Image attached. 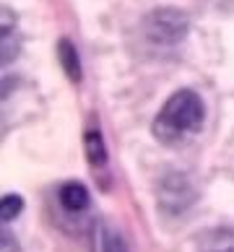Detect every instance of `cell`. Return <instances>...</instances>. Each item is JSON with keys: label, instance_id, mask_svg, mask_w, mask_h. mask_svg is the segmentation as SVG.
<instances>
[{"label": "cell", "instance_id": "8992f818", "mask_svg": "<svg viewBox=\"0 0 234 252\" xmlns=\"http://www.w3.org/2000/svg\"><path fill=\"white\" fill-rule=\"evenodd\" d=\"M60 55H63V68H65V73H68L73 81H78V78H81V63H78V55H76V50H73V44H70L68 39L60 42Z\"/></svg>", "mask_w": 234, "mask_h": 252}, {"label": "cell", "instance_id": "7a4b0ae2", "mask_svg": "<svg viewBox=\"0 0 234 252\" xmlns=\"http://www.w3.org/2000/svg\"><path fill=\"white\" fill-rule=\"evenodd\" d=\"M146 34L154 44H177L187 34V18L180 11L162 8L146 18Z\"/></svg>", "mask_w": 234, "mask_h": 252}, {"label": "cell", "instance_id": "3957f363", "mask_svg": "<svg viewBox=\"0 0 234 252\" xmlns=\"http://www.w3.org/2000/svg\"><path fill=\"white\" fill-rule=\"evenodd\" d=\"M60 203L65 211L70 213H81L89 205V190L81 182H68L60 188Z\"/></svg>", "mask_w": 234, "mask_h": 252}, {"label": "cell", "instance_id": "9c48e42d", "mask_svg": "<svg viewBox=\"0 0 234 252\" xmlns=\"http://www.w3.org/2000/svg\"><path fill=\"white\" fill-rule=\"evenodd\" d=\"M211 252H234V247H219V250H211Z\"/></svg>", "mask_w": 234, "mask_h": 252}, {"label": "cell", "instance_id": "ba28073f", "mask_svg": "<svg viewBox=\"0 0 234 252\" xmlns=\"http://www.w3.org/2000/svg\"><path fill=\"white\" fill-rule=\"evenodd\" d=\"M24 208V200L18 195H5L3 198V221H13Z\"/></svg>", "mask_w": 234, "mask_h": 252}, {"label": "cell", "instance_id": "277c9868", "mask_svg": "<svg viewBox=\"0 0 234 252\" xmlns=\"http://www.w3.org/2000/svg\"><path fill=\"white\" fill-rule=\"evenodd\" d=\"M94 252H128V245L112 226L99 223L94 229Z\"/></svg>", "mask_w": 234, "mask_h": 252}, {"label": "cell", "instance_id": "6da1fadb", "mask_svg": "<svg viewBox=\"0 0 234 252\" xmlns=\"http://www.w3.org/2000/svg\"><path fill=\"white\" fill-rule=\"evenodd\" d=\"M203 101L195 91H177L162 107L154 120V135L162 143H180L190 133H198L203 125Z\"/></svg>", "mask_w": 234, "mask_h": 252}, {"label": "cell", "instance_id": "52a82bcc", "mask_svg": "<svg viewBox=\"0 0 234 252\" xmlns=\"http://www.w3.org/2000/svg\"><path fill=\"white\" fill-rule=\"evenodd\" d=\"M18 36L13 34V29H3V63H11L18 52Z\"/></svg>", "mask_w": 234, "mask_h": 252}, {"label": "cell", "instance_id": "5b68a950", "mask_svg": "<svg viewBox=\"0 0 234 252\" xmlns=\"http://www.w3.org/2000/svg\"><path fill=\"white\" fill-rule=\"evenodd\" d=\"M86 156L94 169H104L107 166V146L101 141V133L97 127H91L86 133Z\"/></svg>", "mask_w": 234, "mask_h": 252}]
</instances>
